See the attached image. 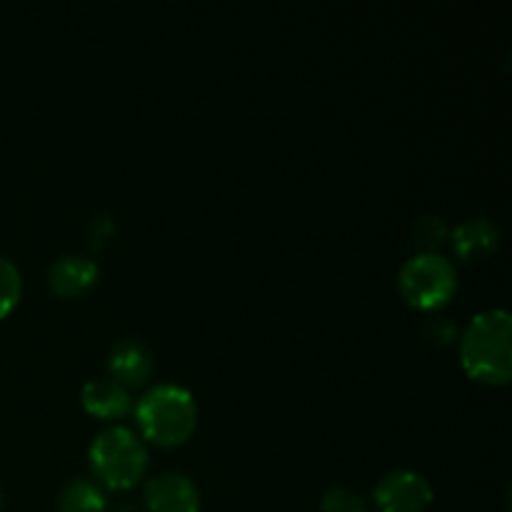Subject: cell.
I'll return each mask as SVG.
<instances>
[{
    "mask_svg": "<svg viewBox=\"0 0 512 512\" xmlns=\"http://www.w3.org/2000/svg\"><path fill=\"white\" fill-rule=\"evenodd\" d=\"M512 318L505 308L475 315L460 335V360L465 373L485 385H505L512 378Z\"/></svg>",
    "mask_w": 512,
    "mask_h": 512,
    "instance_id": "1",
    "label": "cell"
},
{
    "mask_svg": "<svg viewBox=\"0 0 512 512\" xmlns=\"http://www.w3.org/2000/svg\"><path fill=\"white\" fill-rule=\"evenodd\" d=\"M433 485L418 470L398 468L385 473L373 490L378 512H425L433 503Z\"/></svg>",
    "mask_w": 512,
    "mask_h": 512,
    "instance_id": "5",
    "label": "cell"
},
{
    "mask_svg": "<svg viewBox=\"0 0 512 512\" xmlns=\"http://www.w3.org/2000/svg\"><path fill=\"white\" fill-rule=\"evenodd\" d=\"M0 503H3V493H0Z\"/></svg>",
    "mask_w": 512,
    "mask_h": 512,
    "instance_id": "18",
    "label": "cell"
},
{
    "mask_svg": "<svg viewBox=\"0 0 512 512\" xmlns=\"http://www.w3.org/2000/svg\"><path fill=\"white\" fill-rule=\"evenodd\" d=\"M103 490L85 478H73L60 488L58 512H105Z\"/></svg>",
    "mask_w": 512,
    "mask_h": 512,
    "instance_id": "11",
    "label": "cell"
},
{
    "mask_svg": "<svg viewBox=\"0 0 512 512\" xmlns=\"http://www.w3.org/2000/svg\"><path fill=\"white\" fill-rule=\"evenodd\" d=\"M410 233H413V243L418 245L420 253H438L443 240L448 238V223L443 215L423 213L420 218H415Z\"/></svg>",
    "mask_w": 512,
    "mask_h": 512,
    "instance_id": "12",
    "label": "cell"
},
{
    "mask_svg": "<svg viewBox=\"0 0 512 512\" xmlns=\"http://www.w3.org/2000/svg\"><path fill=\"white\" fill-rule=\"evenodd\" d=\"M110 378L120 385H143L153 373V353L138 338H120L108 350Z\"/></svg>",
    "mask_w": 512,
    "mask_h": 512,
    "instance_id": "7",
    "label": "cell"
},
{
    "mask_svg": "<svg viewBox=\"0 0 512 512\" xmlns=\"http://www.w3.org/2000/svg\"><path fill=\"white\" fill-rule=\"evenodd\" d=\"M135 420L148 440L163 448L185 443L198 423V405L190 390L163 383L150 388L135 405Z\"/></svg>",
    "mask_w": 512,
    "mask_h": 512,
    "instance_id": "2",
    "label": "cell"
},
{
    "mask_svg": "<svg viewBox=\"0 0 512 512\" xmlns=\"http://www.w3.org/2000/svg\"><path fill=\"white\" fill-rule=\"evenodd\" d=\"M20 295H23V278L18 265L0 255V318H5L18 305Z\"/></svg>",
    "mask_w": 512,
    "mask_h": 512,
    "instance_id": "13",
    "label": "cell"
},
{
    "mask_svg": "<svg viewBox=\"0 0 512 512\" xmlns=\"http://www.w3.org/2000/svg\"><path fill=\"white\" fill-rule=\"evenodd\" d=\"M95 280H98V263L88 255H60L48 268V285L60 298H78L93 288Z\"/></svg>",
    "mask_w": 512,
    "mask_h": 512,
    "instance_id": "8",
    "label": "cell"
},
{
    "mask_svg": "<svg viewBox=\"0 0 512 512\" xmlns=\"http://www.w3.org/2000/svg\"><path fill=\"white\" fill-rule=\"evenodd\" d=\"M420 338L428 340L435 348H445V345L458 340V325L443 315H433V318H425L420 323Z\"/></svg>",
    "mask_w": 512,
    "mask_h": 512,
    "instance_id": "15",
    "label": "cell"
},
{
    "mask_svg": "<svg viewBox=\"0 0 512 512\" xmlns=\"http://www.w3.org/2000/svg\"><path fill=\"white\" fill-rule=\"evenodd\" d=\"M105 512H140V510L135 508L133 503H115L113 508H110V510H105Z\"/></svg>",
    "mask_w": 512,
    "mask_h": 512,
    "instance_id": "17",
    "label": "cell"
},
{
    "mask_svg": "<svg viewBox=\"0 0 512 512\" xmlns=\"http://www.w3.org/2000/svg\"><path fill=\"white\" fill-rule=\"evenodd\" d=\"M320 512H370L368 500L353 488H330L320 500Z\"/></svg>",
    "mask_w": 512,
    "mask_h": 512,
    "instance_id": "14",
    "label": "cell"
},
{
    "mask_svg": "<svg viewBox=\"0 0 512 512\" xmlns=\"http://www.w3.org/2000/svg\"><path fill=\"white\" fill-rule=\"evenodd\" d=\"M398 285L413 308L435 310L458 290V270L440 253H418L400 268Z\"/></svg>",
    "mask_w": 512,
    "mask_h": 512,
    "instance_id": "4",
    "label": "cell"
},
{
    "mask_svg": "<svg viewBox=\"0 0 512 512\" xmlns=\"http://www.w3.org/2000/svg\"><path fill=\"white\" fill-rule=\"evenodd\" d=\"M143 503L148 512H200V490L188 475L165 470L145 483Z\"/></svg>",
    "mask_w": 512,
    "mask_h": 512,
    "instance_id": "6",
    "label": "cell"
},
{
    "mask_svg": "<svg viewBox=\"0 0 512 512\" xmlns=\"http://www.w3.org/2000/svg\"><path fill=\"white\" fill-rule=\"evenodd\" d=\"M83 408L95 418H123L133 408V398H130L128 388L120 385L113 378H93L83 385Z\"/></svg>",
    "mask_w": 512,
    "mask_h": 512,
    "instance_id": "10",
    "label": "cell"
},
{
    "mask_svg": "<svg viewBox=\"0 0 512 512\" xmlns=\"http://www.w3.org/2000/svg\"><path fill=\"white\" fill-rule=\"evenodd\" d=\"M500 245V228L495 220L485 218V215H475V218L463 220L455 225L453 230V248L455 255L465 263H480V260L490 258Z\"/></svg>",
    "mask_w": 512,
    "mask_h": 512,
    "instance_id": "9",
    "label": "cell"
},
{
    "mask_svg": "<svg viewBox=\"0 0 512 512\" xmlns=\"http://www.w3.org/2000/svg\"><path fill=\"white\" fill-rule=\"evenodd\" d=\"M88 458L95 478L108 490H130L143 480L148 468V450L143 440L125 425H113L95 435Z\"/></svg>",
    "mask_w": 512,
    "mask_h": 512,
    "instance_id": "3",
    "label": "cell"
},
{
    "mask_svg": "<svg viewBox=\"0 0 512 512\" xmlns=\"http://www.w3.org/2000/svg\"><path fill=\"white\" fill-rule=\"evenodd\" d=\"M115 230V218L110 213H98L90 218V225H88V235H90V243L95 240V245L103 243L108 235H113Z\"/></svg>",
    "mask_w": 512,
    "mask_h": 512,
    "instance_id": "16",
    "label": "cell"
}]
</instances>
